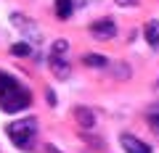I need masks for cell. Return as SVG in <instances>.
I'll return each mask as SVG.
<instances>
[{"mask_svg":"<svg viewBox=\"0 0 159 153\" xmlns=\"http://www.w3.org/2000/svg\"><path fill=\"white\" fill-rule=\"evenodd\" d=\"M29 100H32V95H29L27 87L8 71H0V108L8 113H16L21 108H27Z\"/></svg>","mask_w":159,"mask_h":153,"instance_id":"cell-1","label":"cell"},{"mask_svg":"<svg viewBox=\"0 0 159 153\" xmlns=\"http://www.w3.org/2000/svg\"><path fill=\"white\" fill-rule=\"evenodd\" d=\"M8 137L13 140V145L21 151H32L34 148V135H37V119L27 116V119H16L6 127Z\"/></svg>","mask_w":159,"mask_h":153,"instance_id":"cell-2","label":"cell"},{"mask_svg":"<svg viewBox=\"0 0 159 153\" xmlns=\"http://www.w3.org/2000/svg\"><path fill=\"white\" fill-rule=\"evenodd\" d=\"M66 53H69V42L66 40H56L51 48V69L58 79H66L69 77V63H66Z\"/></svg>","mask_w":159,"mask_h":153,"instance_id":"cell-3","label":"cell"},{"mask_svg":"<svg viewBox=\"0 0 159 153\" xmlns=\"http://www.w3.org/2000/svg\"><path fill=\"white\" fill-rule=\"evenodd\" d=\"M11 24H13V27H19L24 34H27V37H32L34 42H40V40H43V34H40L37 24H34V21H29V19H27V16H21V13H11Z\"/></svg>","mask_w":159,"mask_h":153,"instance_id":"cell-4","label":"cell"},{"mask_svg":"<svg viewBox=\"0 0 159 153\" xmlns=\"http://www.w3.org/2000/svg\"><path fill=\"white\" fill-rule=\"evenodd\" d=\"M90 34L96 40H111L114 34H117V24L111 19H101V21H93L90 24Z\"/></svg>","mask_w":159,"mask_h":153,"instance_id":"cell-5","label":"cell"},{"mask_svg":"<svg viewBox=\"0 0 159 153\" xmlns=\"http://www.w3.org/2000/svg\"><path fill=\"white\" fill-rule=\"evenodd\" d=\"M119 142H122V148H125V153H151V145L143 140H138L135 135H122L119 137Z\"/></svg>","mask_w":159,"mask_h":153,"instance_id":"cell-6","label":"cell"},{"mask_svg":"<svg viewBox=\"0 0 159 153\" xmlns=\"http://www.w3.org/2000/svg\"><path fill=\"white\" fill-rule=\"evenodd\" d=\"M74 116H77L80 127H85V130L96 127V113H93L90 108H85V106H77V108H74Z\"/></svg>","mask_w":159,"mask_h":153,"instance_id":"cell-7","label":"cell"},{"mask_svg":"<svg viewBox=\"0 0 159 153\" xmlns=\"http://www.w3.org/2000/svg\"><path fill=\"white\" fill-rule=\"evenodd\" d=\"M143 37L151 48H159V21H148L146 29H143Z\"/></svg>","mask_w":159,"mask_h":153,"instance_id":"cell-8","label":"cell"},{"mask_svg":"<svg viewBox=\"0 0 159 153\" xmlns=\"http://www.w3.org/2000/svg\"><path fill=\"white\" fill-rule=\"evenodd\" d=\"M82 63H85V66H93V69H103L109 61L101 53H88V56H82Z\"/></svg>","mask_w":159,"mask_h":153,"instance_id":"cell-9","label":"cell"},{"mask_svg":"<svg viewBox=\"0 0 159 153\" xmlns=\"http://www.w3.org/2000/svg\"><path fill=\"white\" fill-rule=\"evenodd\" d=\"M72 0H56V13H58V19H69L72 16Z\"/></svg>","mask_w":159,"mask_h":153,"instance_id":"cell-10","label":"cell"},{"mask_svg":"<svg viewBox=\"0 0 159 153\" xmlns=\"http://www.w3.org/2000/svg\"><path fill=\"white\" fill-rule=\"evenodd\" d=\"M146 119H148V127H151V130L159 135V106H151V108H148Z\"/></svg>","mask_w":159,"mask_h":153,"instance_id":"cell-11","label":"cell"},{"mask_svg":"<svg viewBox=\"0 0 159 153\" xmlns=\"http://www.w3.org/2000/svg\"><path fill=\"white\" fill-rule=\"evenodd\" d=\"M11 53H13V56H29L32 48H29V42H16V45L11 48Z\"/></svg>","mask_w":159,"mask_h":153,"instance_id":"cell-12","label":"cell"},{"mask_svg":"<svg viewBox=\"0 0 159 153\" xmlns=\"http://www.w3.org/2000/svg\"><path fill=\"white\" fill-rule=\"evenodd\" d=\"M114 3H117V6H122V8H130V6H135L138 0H114Z\"/></svg>","mask_w":159,"mask_h":153,"instance_id":"cell-13","label":"cell"},{"mask_svg":"<svg viewBox=\"0 0 159 153\" xmlns=\"http://www.w3.org/2000/svg\"><path fill=\"white\" fill-rule=\"evenodd\" d=\"M48 153H58V151H56V148H53V145H48Z\"/></svg>","mask_w":159,"mask_h":153,"instance_id":"cell-14","label":"cell"},{"mask_svg":"<svg viewBox=\"0 0 159 153\" xmlns=\"http://www.w3.org/2000/svg\"><path fill=\"white\" fill-rule=\"evenodd\" d=\"M157 87H159V82H157Z\"/></svg>","mask_w":159,"mask_h":153,"instance_id":"cell-15","label":"cell"}]
</instances>
